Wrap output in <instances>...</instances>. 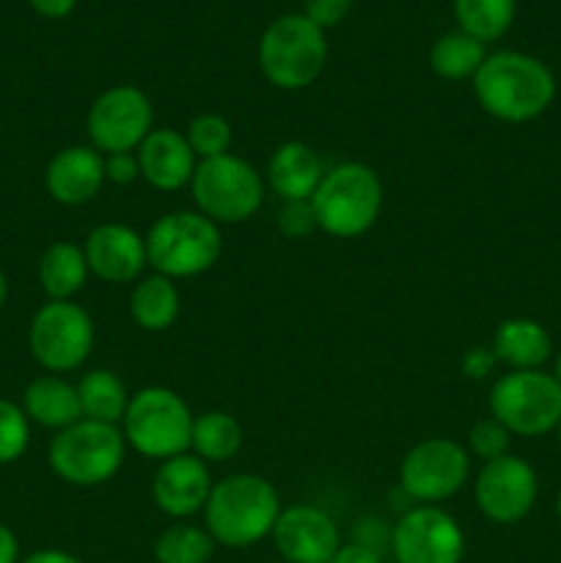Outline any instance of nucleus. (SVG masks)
Wrapping results in <instances>:
<instances>
[{"mask_svg": "<svg viewBox=\"0 0 561 563\" xmlns=\"http://www.w3.org/2000/svg\"><path fill=\"white\" fill-rule=\"evenodd\" d=\"M138 163H141V179H146L154 190L174 192L193 181L196 174V154L182 132L152 130L146 141L138 146Z\"/></svg>", "mask_w": 561, "mask_h": 563, "instance_id": "nucleus-19", "label": "nucleus"}, {"mask_svg": "<svg viewBox=\"0 0 561 563\" xmlns=\"http://www.w3.org/2000/svg\"><path fill=\"white\" fill-rule=\"evenodd\" d=\"M495 355L490 350H482V346H473V350H468L465 355H462L460 366H462V374H465L468 379H484L490 372H493L495 366Z\"/></svg>", "mask_w": 561, "mask_h": 563, "instance_id": "nucleus-37", "label": "nucleus"}, {"mask_svg": "<svg viewBox=\"0 0 561 563\" xmlns=\"http://www.w3.org/2000/svg\"><path fill=\"white\" fill-rule=\"evenodd\" d=\"M391 533H394V526H388L383 517H363V520H358L352 542L383 555L385 550H391Z\"/></svg>", "mask_w": 561, "mask_h": 563, "instance_id": "nucleus-35", "label": "nucleus"}, {"mask_svg": "<svg viewBox=\"0 0 561 563\" xmlns=\"http://www.w3.org/2000/svg\"><path fill=\"white\" fill-rule=\"evenodd\" d=\"M20 563H82V561L77 559L75 553H66V550L44 548V550H36V553L28 555V559H22Z\"/></svg>", "mask_w": 561, "mask_h": 563, "instance_id": "nucleus-41", "label": "nucleus"}, {"mask_svg": "<svg viewBox=\"0 0 561 563\" xmlns=\"http://www.w3.org/2000/svg\"><path fill=\"white\" fill-rule=\"evenodd\" d=\"M490 352L495 355V361L509 366L512 372H534V368H542L548 363L553 341L537 319L512 317L495 328Z\"/></svg>", "mask_w": 561, "mask_h": 563, "instance_id": "nucleus-21", "label": "nucleus"}, {"mask_svg": "<svg viewBox=\"0 0 561 563\" xmlns=\"http://www.w3.org/2000/svg\"><path fill=\"white\" fill-rule=\"evenodd\" d=\"M31 443V421L22 405L0 399V465L20 460Z\"/></svg>", "mask_w": 561, "mask_h": 563, "instance_id": "nucleus-31", "label": "nucleus"}, {"mask_svg": "<svg viewBox=\"0 0 561 563\" xmlns=\"http://www.w3.org/2000/svg\"><path fill=\"white\" fill-rule=\"evenodd\" d=\"M77 396H80L82 418L102 423H116L119 427L130 407L132 396L127 394L124 379L108 368H94L77 383Z\"/></svg>", "mask_w": 561, "mask_h": 563, "instance_id": "nucleus-25", "label": "nucleus"}, {"mask_svg": "<svg viewBox=\"0 0 561 563\" xmlns=\"http://www.w3.org/2000/svg\"><path fill=\"white\" fill-rule=\"evenodd\" d=\"M490 416L517 438H542L561 423V385L553 374L509 372L490 390Z\"/></svg>", "mask_w": 561, "mask_h": 563, "instance_id": "nucleus-9", "label": "nucleus"}, {"mask_svg": "<svg viewBox=\"0 0 561 563\" xmlns=\"http://www.w3.org/2000/svg\"><path fill=\"white\" fill-rule=\"evenodd\" d=\"M86 124L99 154L138 152L154 130L152 99L138 86H113L94 99Z\"/></svg>", "mask_w": 561, "mask_h": 563, "instance_id": "nucleus-12", "label": "nucleus"}, {"mask_svg": "<svg viewBox=\"0 0 561 563\" xmlns=\"http://www.w3.org/2000/svg\"><path fill=\"white\" fill-rule=\"evenodd\" d=\"M330 563H383V555L363 548V544L350 542V544H341V548L336 550V555L330 559Z\"/></svg>", "mask_w": 561, "mask_h": 563, "instance_id": "nucleus-38", "label": "nucleus"}, {"mask_svg": "<svg viewBox=\"0 0 561 563\" xmlns=\"http://www.w3.org/2000/svg\"><path fill=\"white\" fill-rule=\"evenodd\" d=\"M556 515H559V522H561V489H559V498H556Z\"/></svg>", "mask_w": 561, "mask_h": 563, "instance_id": "nucleus-44", "label": "nucleus"}, {"mask_svg": "<svg viewBox=\"0 0 561 563\" xmlns=\"http://www.w3.org/2000/svg\"><path fill=\"white\" fill-rule=\"evenodd\" d=\"M273 542L289 563H330L341 548L339 526L319 506L297 504L280 509Z\"/></svg>", "mask_w": 561, "mask_h": 563, "instance_id": "nucleus-15", "label": "nucleus"}, {"mask_svg": "<svg viewBox=\"0 0 561 563\" xmlns=\"http://www.w3.org/2000/svg\"><path fill=\"white\" fill-rule=\"evenodd\" d=\"M88 269L108 284H130L141 280L148 264L146 236L124 223H105L88 234L86 245Z\"/></svg>", "mask_w": 561, "mask_h": 563, "instance_id": "nucleus-17", "label": "nucleus"}, {"mask_svg": "<svg viewBox=\"0 0 561 563\" xmlns=\"http://www.w3.org/2000/svg\"><path fill=\"white\" fill-rule=\"evenodd\" d=\"M473 495H476L479 511H482L490 522L515 526V522L526 520L528 511L537 504V471H534L526 460H520V456L515 454L484 462V467L479 471Z\"/></svg>", "mask_w": 561, "mask_h": 563, "instance_id": "nucleus-14", "label": "nucleus"}, {"mask_svg": "<svg viewBox=\"0 0 561 563\" xmlns=\"http://www.w3.org/2000/svg\"><path fill=\"white\" fill-rule=\"evenodd\" d=\"M198 212L212 223H245L264 201V181L248 159L237 154L201 159L190 181Z\"/></svg>", "mask_w": 561, "mask_h": 563, "instance_id": "nucleus-8", "label": "nucleus"}, {"mask_svg": "<svg viewBox=\"0 0 561 563\" xmlns=\"http://www.w3.org/2000/svg\"><path fill=\"white\" fill-rule=\"evenodd\" d=\"M6 297H9V284H6V273L0 269V308L6 306Z\"/></svg>", "mask_w": 561, "mask_h": 563, "instance_id": "nucleus-42", "label": "nucleus"}, {"mask_svg": "<svg viewBox=\"0 0 561 563\" xmlns=\"http://www.w3.org/2000/svg\"><path fill=\"white\" fill-rule=\"evenodd\" d=\"M471 478V454L457 440L429 438L413 445L399 467V487L418 506H438Z\"/></svg>", "mask_w": 561, "mask_h": 563, "instance_id": "nucleus-11", "label": "nucleus"}, {"mask_svg": "<svg viewBox=\"0 0 561 563\" xmlns=\"http://www.w3.org/2000/svg\"><path fill=\"white\" fill-rule=\"evenodd\" d=\"M509 429L501 421H495L493 416L476 421L471 427V432H468V454L479 456L482 462H493L509 454Z\"/></svg>", "mask_w": 561, "mask_h": 563, "instance_id": "nucleus-32", "label": "nucleus"}, {"mask_svg": "<svg viewBox=\"0 0 561 563\" xmlns=\"http://www.w3.org/2000/svg\"><path fill=\"white\" fill-rule=\"evenodd\" d=\"M355 0H302V14L317 27H336L352 11Z\"/></svg>", "mask_w": 561, "mask_h": 563, "instance_id": "nucleus-34", "label": "nucleus"}, {"mask_svg": "<svg viewBox=\"0 0 561 563\" xmlns=\"http://www.w3.org/2000/svg\"><path fill=\"white\" fill-rule=\"evenodd\" d=\"M127 456V440L116 423L80 418L61 429L47 451L50 467L61 482L72 487H99L121 471Z\"/></svg>", "mask_w": 561, "mask_h": 563, "instance_id": "nucleus-6", "label": "nucleus"}, {"mask_svg": "<svg viewBox=\"0 0 561 563\" xmlns=\"http://www.w3.org/2000/svg\"><path fill=\"white\" fill-rule=\"evenodd\" d=\"M242 427L223 410H209L193 421L190 451L207 465H220L240 454Z\"/></svg>", "mask_w": 561, "mask_h": 563, "instance_id": "nucleus-26", "label": "nucleus"}, {"mask_svg": "<svg viewBox=\"0 0 561 563\" xmlns=\"http://www.w3.org/2000/svg\"><path fill=\"white\" fill-rule=\"evenodd\" d=\"M553 377H556V383L561 385V352L559 355H556V366H553Z\"/></svg>", "mask_w": 561, "mask_h": 563, "instance_id": "nucleus-43", "label": "nucleus"}, {"mask_svg": "<svg viewBox=\"0 0 561 563\" xmlns=\"http://www.w3.org/2000/svg\"><path fill=\"white\" fill-rule=\"evenodd\" d=\"M33 361L47 372H75L94 350V319L72 300H50L33 313L28 328Z\"/></svg>", "mask_w": 561, "mask_h": 563, "instance_id": "nucleus-10", "label": "nucleus"}, {"mask_svg": "<svg viewBox=\"0 0 561 563\" xmlns=\"http://www.w3.org/2000/svg\"><path fill=\"white\" fill-rule=\"evenodd\" d=\"M223 240L218 223L193 209L168 212L146 234L148 264L165 278H196L218 264Z\"/></svg>", "mask_w": 561, "mask_h": 563, "instance_id": "nucleus-5", "label": "nucleus"}, {"mask_svg": "<svg viewBox=\"0 0 561 563\" xmlns=\"http://www.w3.org/2000/svg\"><path fill=\"white\" fill-rule=\"evenodd\" d=\"M280 517L278 489L256 473H234L218 482L204 506V528L215 544L223 548H253L273 537Z\"/></svg>", "mask_w": 561, "mask_h": 563, "instance_id": "nucleus-2", "label": "nucleus"}, {"mask_svg": "<svg viewBox=\"0 0 561 563\" xmlns=\"http://www.w3.org/2000/svg\"><path fill=\"white\" fill-rule=\"evenodd\" d=\"M275 223H278L280 234L289 236V240H306L314 231H319L311 201H284Z\"/></svg>", "mask_w": 561, "mask_h": 563, "instance_id": "nucleus-33", "label": "nucleus"}, {"mask_svg": "<svg viewBox=\"0 0 561 563\" xmlns=\"http://www.w3.org/2000/svg\"><path fill=\"white\" fill-rule=\"evenodd\" d=\"M215 553V539L207 528L193 522H176L165 528L154 542L157 563H209Z\"/></svg>", "mask_w": 561, "mask_h": 563, "instance_id": "nucleus-29", "label": "nucleus"}, {"mask_svg": "<svg viewBox=\"0 0 561 563\" xmlns=\"http://www.w3.org/2000/svg\"><path fill=\"white\" fill-rule=\"evenodd\" d=\"M322 176V159L302 141L280 143L267 165L270 187L280 201H311Z\"/></svg>", "mask_w": 561, "mask_h": 563, "instance_id": "nucleus-20", "label": "nucleus"}, {"mask_svg": "<svg viewBox=\"0 0 561 563\" xmlns=\"http://www.w3.org/2000/svg\"><path fill=\"white\" fill-rule=\"evenodd\" d=\"M391 555L396 563H460L465 533L440 506H413L394 522Z\"/></svg>", "mask_w": 561, "mask_h": 563, "instance_id": "nucleus-13", "label": "nucleus"}, {"mask_svg": "<svg viewBox=\"0 0 561 563\" xmlns=\"http://www.w3.org/2000/svg\"><path fill=\"white\" fill-rule=\"evenodd\" d=\"M185 137L198 159H212V157H223V154H229L231 141H234V132H231V124L223 119V115L201 113L187 124Z\"/></svg>", "mask_w": 561, "mask_h": 563, "instance_id": "nucleus-30", "label": "nucleus"}, {"mask_svg": "<svg viewBox=\"0 0 561 563\" xmlns=\"http://www.w3.org/2000/svg\"><path fill=\"white\" fill-rule=\"evenodd\" d=\"M328 64V38L302 11L280 14L258 38V69L280 91L308 88Z\"/></svg>", "mask_w": 561, "mask_h": 563, "instance_id": "nucleus-4", "label": "nucleus"}, {"mask_svg": "<svg viewBox=\"0 0 561 563\" xmlns=\"http://www.w3.org/2000/svg\"><path fill=\"white\" fill-rule=\"evenodd\" d=\"M556 432H559V445H561V423H559V429H556Z\"/></svg>", "mask_w": 561, "mask_h": 563, "instance_id": "nucleus-45", "label": "nucleus"}, {"mask_svg": "<svg viewBox=\"0 0 561 563\" xmlns=\"http://www.w3.org/2000/svg\"><path fill=\"white\" fill-rule=\"evenodd\" d=\"M182 308L179 289L170 278L154 273L135 284L130 295V313L135 324L146 333H163L176 322Z\"/></svg>", "mask_w": 561, "mask_h": 563, "instance_id": "nucleus-24", "label": "nucleus"}, {"mask_svg": "<svg viewBox=\"0 0 561 563\" xmlns=\"http://www.w3.org/2000/svg\"><path fill=\"white\" fill-rule=\"evenodd\" d=\"M215 482L209 465L196 454H179L160 462L152 482V498L163 515L174 520H187L207 506Z\"/></svg>", "mask_w": 561, "mask_h": 563, "instance_id": "nucleus-16", "label": "nucleus"}, {"mask_svg": "<svg viewBox=\"0 0 561 563\" xmlns=\"http://www.w3.org/2000/svg\"><path fill=\"white\" fill-rule=\"evenodd\" d=\"M0 563H20V539L6 522H0Z\"/></svg>", "mask_w": 561, "mask_h": 563, "instance_id": "nucleus-40", "label": "nucleus"}, {"mask_svg": "<svg viewBox=\"0 0 561 563\" xmlns=\"http://www.w3.org/2000/svg\"><path fill=\"white\" fill-rule=\"evenodd\" d=\"M88 275L86 253L75 242H53L38 258V284L50 300H72L82 291Z\"/></svg>", "mask_w": 561, "mask_h": 563, "instance_id": "nucleus-23", "label": "nucleus"}, {"mask_svg": "<svg viewBox=\"0 0 561 563\" xmlns=\"http://www.w3.org/2000/svg\"><path fill=\"white\" fill-rule=\"evenodd\" d=\"M484 58H487L484 44L462 31L443 33L429 49V66L443 80H473Z\"/></svg>", "mask_w": 561, "mask_h": 563, "instance_id": "nucleus-28", "label": "nucleus"}, {"mask_svg": "<svg viewBox=\"0 0 561 563\" xmlns=\"http://www.w3.org/2000/svg\"><path fill=\"white\" fill-rule=\"evenodd\" d=\"M319 231L336 240L363 236L383 209V181L363 163H341L324 170L311 198Z\"/></svg>", "mask_w": 561, "mask_h": 563, "instance_id": "nucleus-3", "label": "nucleus"}, {"mask_svg": "<svg viewBox=\"0 0 561 563\" xmlns=\"http://www.w3.org/2000/svg\"><path fill=\"white\" fill-rule=\"evenodd\" d=\"M28 3H31L36 14L47 16V20H64V16L75 11L77 0H28Z\"/></svg>", "mask_w": 561, "mask_h": 563, "instance_id": "nucleus-39", "label": "nucleus"}, {"mask_svg": "<svg viewBox=\"0 0 561 563\" xmlns=\"http://www.w3.org/2000/svg\"><path fill=\"white\" fill-rule=\"evenodd\" d=\"M105 179L121 187L141 179V163H138V154L135 152L105 154Z\"/></svg>", "mask_w": 561, "mask_h": 563, "instance_id": "nucleus-36", "label": "nucleus"}, {"mask_svg": "<svg viewBox=\"0 0 561 563\" xmlns=\"http://www.w3.org/2000/svg\"><path fill=\"white\" fill-rule=\"evenodd\" d=\"M193 421L196 418L190 407L176 390L148 385L132 394L130 407L121 418V432L127 445H132L138 454L165 462L190 451Z\"/></svg>", "mask_w": 561, "mask_h": 563, "instance_id": "nucleus-7", "label": "nucleus"}, {"mask_svg": "<svg viewBox=\"0 0 561 563\" xmlns=\"http://www.w3.org/2000/svg\"><path fill=\"white\" fill-rule=\"evenodd\" d=\"M105 154L94 146H66L50 159L44 185L53 201L64 207H82L99 196L105 185Z\"/></svg>", "mask_w": 561, "mask_h": 563, "instance_id": "nucleus-18", "label": "nucleus"}, {"mask_svg": "<svg viewBox=\"0 0 561 563\" xmlns=\"http://www.w3.org/2000/svg\"><path fill=\"white\" fill-rule=\"evenodd\" d=\"M22 410H25L28 421L38 423L44 429H55V432L72 427L82 418L77 385H69L58 374L33 379L25 394H22Z\"/></svg>", "mask_w": 561, "mask_h": 563, "instance_id": "nucleus-22", "label": "nucleus"}, {"mask_svg": "<svg viewBox=\"0 0 561 563\" xmlns=\"http://www.w3.org/2000/svg\"><path fill=\"white\" fill-rule=\"evenodd\" d=\"M479 108L506 124L539 119L556 99V77L544 60L517 49L490 53L473 75Z\"/></svg>", "mask_w": 561, "mask_h": 563, "instance_id": "nucleus-1", "label": "nucleus"}, {"mask_svg": "<svg viewBox=\"0 0 561 563\" xmlns=\"http://www.w3.org/2000/svg\"><path fill=\"white\" fill-rule=\"evenodd\" d=\"M451 9L462 33L490 44L506 36L517 16V0H451Z\"/></svg>", "mask_w": 561, "mask_h": 563, "instance_id": "nucleus-27", "label": "nucleus"}]
</instances>
